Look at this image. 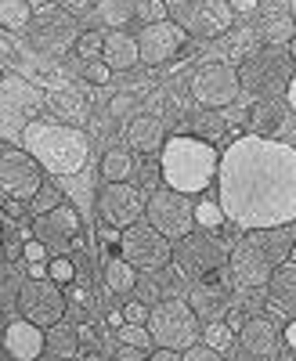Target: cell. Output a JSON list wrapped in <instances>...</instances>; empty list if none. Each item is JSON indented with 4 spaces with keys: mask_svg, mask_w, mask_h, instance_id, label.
Wrapping results in <instances>:
<instances>
[{
    "mask_svg": "<svg viewBox=\"0 0 296 361\" xmlns=\"http://www.w3.org/2000/svg\"><path fill=\"white\" fill-rule=\"evenodd\" d=\"M217 202L235 228L268 231L296 221V148L278 137L242 134L221 152Z\"/></svg>",
    "mask_w": 296,
    "mask_h": 361,
    "instance_id": "1",
    "label": "cell"
},
{
    "mask_svg": "<svg viewBox=\"0 0 296 361\" xmlns=\"http://www.w3.org/2000/svg\"><path fill=\"white\" fill-rule=\"evenodd\" d=\"M221 170V152L214 141H206L199 134H173L166 137L159 152V173L166 180V188L181 195H199L217 180Z\"/></svg>",
    "mask_w": 296,
    "mask_h": 361,
    "instance_id": "2",
    "label": "cell"
},
{
    "mask_svg": "<svg viewBox=\"0 0 296 361\" xmlns=\"http://www.w3.org/2000/svg\"><path fill=\"white\" fill-rule=\"evenodd\" d=\"M47 173L54 177H73L87 166L91 141L73 123H51V119H33L18 141Z\"/></svg>",
    "mask_w": 296,
    "mask_h": 361,
    "instance_id": "3",
    "label": "cell"
},
{
    "mask_svg": "<svg viewBox=\"0 0 296 361\" xmlns=\"http://www.w3.org/2000/svg\"><path fill=\"white\" fill-rule=\"evenodd\" d=\"M47 98L40 94V87H33L29 80H22L18 73H4L0 80V134H4V145H15V137L22 141L25 127L40 119V105Z\"/></svg>",
    "mask_w": 296,
    "mask_h": 361,
    "instance_id": "4",
    "label": "cell"
},
{
    "mask_svg": "<svg viewBox=\"0 0 296 361\" xmlns=\"http://www.w3.org/2000/svg\"><path fill=\"white\" fill-rule=\"evenodd\" d=\"M144 325H148V333H152L156 347L188 350L202 340V318L195 314L192 304H185V300H159Z\"/></svg>",
    "mask_w": 296,
    "mask_h": 361,
    "instance_id": "5",
    "label": "cell"
},
{
    "mask_svg": "<svg viewBox=\"0 0 296 361\" xmlns=\"http://www.w3.org/2000/svg\"><path fill=\"white\" fill-rule=\"evenodd\" d=\"M166 8H170V22L206 40L231 33V22H235L231 0H166Z\"/></svg>",
    "mask_w": 296,
    "mask_h": 361,
    "instance_id": "6",
    "label": "cell"
},
{
    "mask_svg": "<svg viewBox=\"0 0 296 361\" xmlns=\"http://www.w3.org/2000/svg\"><path fill=\"white\" fill-rule=\"evenodd\" d=\"M120 257H127L137 271L159 275V271L173 260V246L163 231H156L148 221L130 224L127 231H120Z\"/></svg>",
    "mask_w": 296,
    "mask_h": 361,
    "instance_id": "7",
    "label": "cell"
},
{
    "mask_svg": "<svg viewBox=\"0 0 296 361\" xmlns=\"http://www.w3.org/2000/svg\"><path fill=\"white\" fill-rule=\"evenodd\" d=\"M44 166L25 152L22 145H4L0 152V188H4V199H33L47 180L40 173Z\"/></svg>",
    "mask_w": 296,
    "mask_h": 361,
    "instance_id": "8",
    "label": "cell"
},
{
    "mask_svg": "<svg viewBox=\"0 0 296 361\" xmlns=\"http://www.w3.org/2000/svg\"><path fill=\"white\" fill-rule=\"evenodd\" d=\"M15 304L22 311V318H29L40 329H51L66 318V296H62V286L54 279H29L18 286V296Z\"/></svg>",
    "mask_w": 296,
    "mask_h": 361,
    "instance_id": "9",
    "label": "cell"
},
{
    "mask_svg": "<svg viewBox=\"0 0 296 361\" xmlns=\"http://www.w3.org/2000/svg\"><path fill=\"white\" fill-rule=\"evenodd\" d=\"M144 221L156 231H163L166 238H188V231L195 228V206L188 202V195L173 192V188H159L148 195L144 206Z\"/></svg>",
    "mask_w": 296,
    "mask_h": 361,
    "instance_id": "10",
    "label": "cell"
},
{
    "mask_svg": "<svg viewBox=\"0 0 296 361\" xmlns=\"http://www.w3.org/2000/svg\"><path fill=\"white\" fill-rule=\"evenodd\" d=\"M192 98L202 105V109H228L242 90V76L235 66L228 62H206L195 69L192 76Z\"/></svg>",
    "mask_w": 296,
    "mask_h": 361,
    "instance_id": "11",
    "label": "cell"
},
{
    "mask_svg": "<svg viewBox=\"0 0 296 361\" xmlns=\"http://www.w3.org/2000/svg\"><path fill=\"white\" fill-rule=\"evenodd\" d=\"M275 267H278V264L257 246L253 235H246L242 243H235L231 253H228V271H231L235 286H242V289H260V286H268L271 275H275Z\"/></svg>",
    "mask_w": 296,
    "mask_h": 361,
    "instance_id": "12",
    "label": "cell"
},
{
    "mask_svg": "<svg viewBox=\"0 0 296 361\" xmlns=\"http://www.w3.org/2000/svg\"><path fill=\"white\" fill-rule=\"evenodd\" d=\"M144 206H148V199L134 185H109V180H105L101 192H98V214H101V221L109 228H120V231H127L130 224H137L144 217Z\"/></svg>",
    "mask_w": 296,
    "mask_h": 361,
    "instance_id": "13",
    "label": "cell"
},
{
    "mask_svg": "<svg viewBox=\"0 0 296 361\" xmlns=\"http://www.w3.org/2000/svg\"><path fill=\"white\" fill-rule=\"evenodd\" d=\"M188 40V29H181L177 22H156V25H141L137 33V47H141V66L156 69V66H166L170 58H177V51L185 47Z\"/></svg>",
    "mask_w": 296,
    "mask_h": 361,
    "instance_id": "14",
    "label": "cell"
},
{
    "mask_svg": "<svg viewBox=\"0 0 296 361\" xmlns=\"http://www.w3.org/2000/svg\"><path fill=\"white\" fill-rule=\"evenodd\" d=\"M4 354L8 361H37L47 354V329L33 325L29 318H8L4 329Z\"/></svg>",
    "mask_w": 296,
    "mask_h": 361,
    "instance_id": "15",
    "label": "cell"
},
{
    "mask_svg": "<svg viewBox=\"0 0 296 361\" xmlns=\"http://www.w3.org/2000/svg\"><path fill=\"white\" fill-rule=\"evenodd\" d=\"M275 80H278L282 87H289V80H292V73L285 69V54L275 51V47L260 51V54H249V62H246V69H242V83H246L249 90H257V94H271Z\"/></svg>",
    "mask_w": 296,
    "mask_h": 361,
    "instance_id": "16",
    "label": "cell"
},
{
    "mask_svg": "<svg viewBox=\"0 0 296 361\" xmlns=\"http://www.w3.org/2000/svg\"><path fill=\"white\" fill-rule=\"evenodd\" d=\"M33 44L47 54H66L69 47L80 44V29L73 25L69 11H40V25H37V33H33Z\"/></svg>",
    "mask_w": 296,
    "mask_h": 361,
    "instance_id": "17",
    "label": "cell"
},
{
    "mask_svg": "<svg viewBox=\"0 0 296 361\" xmlns=\"http://www.w3.org/2000/svg\"><path fill=\"white\" fill-rule=\"evenodd\" d=\"M33 235L40 238L44 246H69L73 238L80 235V214L73 202H62L58 209H51V214H40L33 221Z\"/></svg>",
    "mask_w": 296,
    "mask_h": 361,
    "instance_id": "18",
    "label": "cell"
},
{
    "mask_svg": "<svg viewBox=\"0 0 296 361\" xmlns=\"http://www.w3.org/2000/svg\"><path fill=\"white\" fill-rule=\"evenodd\" d=\"M101 62L112 73H134L141 66L137 37H130L127 29H109V33H105V54H101Z\"/></svg>",
    "mask_w": 296,
    "mask_h": 361,
    "instance_id": "19",
    "label": "cell"
},
{
    "mask_svg": "<svg viewBox=\"0 0 296 361\" xmlns=\"http://www.w3.org/2000/svg\"><path fill=\"white\" fill-rule=\"evenodd\" d=\"M127 145L134 148L137 156H156L163 152L166 145V134H163V119L152 116V112H137L127 127Z\"/></svg>",
    "mask_w": 296,
    "mask_h": 361,
    "instance_id": "20",
    "label": "cell"
},
{
    "mask_svg": "<svg viewBox=\"0 0 296 361\" xmlns=\"http://www.w3.org/2000/svg\"><path fill=\"white\" fill-rule=\"evenodd\" d=\"M137 173H141V163L130 145H112L101 156V180H109V185H134Z\"/></svg>",
    "mask_w": 296,
    "mask_h": 361,
    "instance_id": "21",
    "label": "cell"
},
{
    "mask_svg": "<svg viewBox=\"0 0 296 361\" xmlns=\"http://www.w3.org/2000/svg\"><path fill=\"white\" fill-rule=\"evenodd\" d=\"M47 105L54 109V116H62L66 123H83V119L91 116V98H87L83 87H76V83L47 90Z\"/></svg>",
    "mask_w": 296,
    "mask_h": 361,
    "instance_id": "22",
    "label": "cell"
},
{
    "mask_svg": "<svg viewBox=\"0 0 296 361\" xmlns=\"http://www.w3.org/2000/svg\"><path fill=\"white\" fill-rule=\"evenodd\" d=\"M242 347L257 357H275L278 350V329L271 318H249L242 322Z\"/></svg>",
    "mask_w": 296,
    "mask_h": 361,
    "instance_id": "23",
    "label": "cell"
},
{
    "mask_svg": "<svg viewBox=\"0 0 296 361\" xmlns=\"http://www.w3.org/2000/svg\"><path fill=\"white\" fill-rule=\"evenodd\" d=\"M268 293H271V304L285 314L296 318V260H285L275 267V275L268 282Z\"/></svg>",
    "mask_w": 296,
    "mask_h": 361,
    "instance_id": "24",
    "label": "cell"
},
{
    "mask_svg": "<svg viewBox=\"0 0 296 361\" xmlns=\"http://www.w3.org/2000/svg\"><path fill=\"white\" fill-rule=\"evenodd\" d=\"M188 304L195 307V314H199L202 322H221V318L228 314V293H224L221 286L202 282V286H195V293H192Z\"/></svg>",
    "mask_w": 296,
    "mask_h": 361,
    "instance_id": "25",
    "label": "cell"
},
{
    "mask_svg": "<svg viewBox=\"0 0 296 361\" xmlns=\"http://www.w3.org/2000/svg\"><path fill=\"white\" fill-rule=\"evenodd\" d=\"M80 354V333H76V325L73 322H58V325H51L47 329V357H54V361H69V357H76Z\"/></svg>",
    "mask_w": 296,
    "mask_h": 361,
    "instance_id": "26",
    "label": "cell"
},
{
    "mask_svg": "<svg viewBox=\"0 0 296 361\" xmlns=\"http://www.w3.org/2000/svg\"><path fill=\"white\" fill-rule=\"evenodd\" d=\"M278 127H282V105L271 102V98H260L249 109V130L260 134V137H275Z\"/></svg>",
    "mask_w": 296,
    "mask_h": 361,
    "instance_id": "27",
    "label": "cell"
},
{
    "mask_svg": "<svg viewBox=\"0 0 296 361\" xmlns=\"http://www.w3.org/2000/svg\"><path fill=\"white\" fill-rule=\"evenodd\" d=\"M105 286H109L112 293H120V296L134 293V286H137V267H134L127 257H109V260H105Z\"/></svg>",
    "mask_w": 296,
    "mask_h": 361,
    "instance_id": "28",
    "label": "cell"
},
{
    "mask_svg": "<svg viewBox=\"0 0 296 361\" xmlns=\"http://www.w3.org/2000/svg\"><path fill=\"white\" fill-rule=\"evenodd\" d=\"M253 238H257V246L268 253L275 264H285L289 257H292V238L282 231V228H268V231H249Z\"/></svg>",
    "mask_w": 296,
    "mask_h": 361,
    "instance_id": "29",
    "label": "cell"
},
{
    "mask_svg": "<svg viewBox=\"0 0 296 361\" xmlns=\"http://www.w3.org/2000/svg\"><path fill=\"white\" fill-rule=\"evenodd\" d=\"M33 0H0V25H4V33L11 29H25L29 18H33Z\"/></svg>",
    "mask_w": 296,
    "mask_h": 361,
    "instance_id": "30",
    "label": "cell"
},
{
    "mask_svg": "<svg viewBox=\"0 0 296 361\" xmlns=\"http://www.w3.org/2000/svg\"><path fill=\"white\" fill-rule=\"evenodd\" d=\"M134 18V0H98V22L109 29H123Z\"/></svg>",
    "mask_w": 296,
    "mask_h": 361,
    "instance_id": "31",
    "label": "cell"
},
{
    "mask_svg": "<svg viewBox=\"0 0 296 361\" xmlns=\"http://www.w3.org/2000/svg\"><path fill=\"white\" fill-rule=\"evenodd\" d=\"M185 253H192V260H195V271H210V267H217V260H221V253H217V246L214 243H206V238H185Z\"/></svg>",
    "mask_w": 296,
    "mask_h": 361,
    "instance_id": "32",
    "label": "cell"
},
{
    "mask_svg": "<svg viewBox=\"0 0 296 361\" xmlns=\"http://www.w3.org/2000/svg\"><path fill=\"white\" fill-rule=\"evenodd\" d=\"M260 33H264V40H268V44H275V40H292V37H296V22H292L289 11H285V15H268V18H264V25H260Z\"/></svg>",
    "mask_w": 296,
    "mask_h": 361,
    "instance_id": "33",
    "label": "cell"
},
{
    "mask_svg": "<svg viewBox=\"0 0 296 361\" xmlns=\"http://www.w3.org/2000/svg\"><path fill=\"white\" fill-rule=\"evenodd\" d=\"M116 336H120V343H127V347H137V350H148V354L156 350V340H152V333H148V325L123 322V325H116Z\"/></svg>",
    "mask_w": 296,
    "mask_h": 361,
    "instance_id": "34",
    "label": "cell"
},
{
    "mask_svg": "<svg viewBox=\"0 0 296 361\" xmlns=\"http://www.w3.org/2000/svg\"><path fill=\"white\" fill-rule=\"evenodd\" d=\"M224 221H228V214H224V206H221V202H214V199H202V202H195V224H199V228H206V231H217Z\"/></svg>",
    "mask_w": 296,
    "mask_h": 361,
    "instance_id": "35",
    "label": "cell"
},
{
    "mask_svg": "<svg viewBox=\"0 0 296 361\" xmlns=\"http://www.w3.org/2000/svg\"><path fill=\"white\" fill-rule=\"evenodd\" d=\"M202 343H210L214 350H228L235 343V325H224V322H206L202 325Z\"/></svg>",
    "mask_w": 296,
    "mask_h": 361,
    "instance_id": "36",
    "label": "cell"
},
{
    "mask_svg": "<svg viewBox=\"0 0 296 361\" xmlns=\"http://www.w3.org/2000/svg\"><path fill=\"white\" fill-rule=\"evenodd\" d=\"M134 18H141V25H156L170 18L166 0H134Z\"/></svg>",
    "mask_w": 296,
    "mask_h": 361,
    "instance_id": "37",
    "label": "cell"
},
{
    "mask_svg": "<svg viewBox=\"0 0 296 361\" xmlns=\"http://www.w3.org/2000/svg\"><path fill=\"white\" fill-rule=\"evenodd\" d=\"M76 54L83 58V62H98V54H105V33H98V29H87V33H80Z\"/></svg>",
    "mask_w": 296,
    "mask_h": 361,
    "instance_id": "38",
    "label": "cell"
},
{
    "mask_svg": "<svg viewBox=\"0 0 296 361\" xmlns=\"http://www.w3.org/2000/svg\"><path fill=\"white\" fill-rule=\"evenodd\" d=\"M62 202H66V199H62V192H58L54 185H44L33 199H29V209H33V214L40 217V214H51V209H58Z\"/></svg>",
    "mask_w": 296,
    "mask_h": 361,
    "instance_id": "39",
    "label": "cell"
},
{
    "mask_svg": "<svg viewBox=\"0 0 296 361\" xmlns=\"http://www.w3.org/2000/svg\"><path fill=\"white\" fill-rule=\"evenodd\" d=\"M47 279H54L58 286L73 282V279H76V264H73L69 257H54V260H51V267H47Z\"/></svg>",
    "mask_w": 296,
    "mask_h": 361,
    "instance_id": "40",
    "label": "cell"
},
{
    "mask_svg": "<svg viewBox=\"0 0 296 361\" xmlns=\"http://www.w3.org/2000/svg\"><path fill=\"white\" fill-rule=\"evenodd\" d=\"M181 361H224V354L221 350H214L210 343H195V347H188V350H181Z\"/></svg>",
    "mask_w": 296,
    "mask_h": 361,
    "instance_id": "41",
    "label": "cell"
},
{
    "mask_svg": "<svg viewBox=\"0 0 296 361\" xmlns=\"http://www.w3.org/2000/svg\"><path fill=\"white\" fill-rule=\"evenodd\" d=\"M87 80H91V83H98V87H105L109 80H112V69L105 66V62H87Z\"/></svg>",
    "mask_w": 296,
    "mask_h": 361,
    "instance_id": "42",
    "label": "cell"
},
{
    "mask_svg": "<svg viewBox=\"0 0 296 361\" xmlns=\"http://www.w3.org/2000/svg\"><path fill=\"white\" fill-rule=\"evenodd\" d=\"M148 314H152V307L137 304V300L123 307V322H130V325H144V322H148Z\"/></svg>",
    "mask_w": 296,
    "mask_h": 361,
    "instance_id": "43",
    "label": "cell"
},
{
    "mask_svg": "<svg viewBox=\"0 0 296 361\" xmlns=\"http://www.w3.org/2000/svg\"><path fill=\"white\" fill-rule=\"evenodd\" d=\"M62 11H69V15H83V11H91V8H98V0H54Z\"/></svg>",
    "mask_w": 296,
    "mask_h": 361,
    "instance_id": "44",
    "label": "cell"
},
{
    "mask_svg": "<svg viewBox=\"0 0 296 361\" xmlns=\"http://www.w3.org/2000/svg\"><path fill=\"white\" fill-rule=\"evenodd\" d=\"M109 109H112V116H123V112H130V109H134V98L123 90V94H116V98H112V105H109Z\"/></svg>",
    "mask_w": 296,
    "mask_h": 361,
    "instance_id": "45",
    "label": "cell"
},
{
    "mask_svg": "<svg viewBox=\"0 0 296 361\" xmlns=\"http://www.w3.org/2000/svg\"><path fill=\"white\" fill-rule=\"evenodd\" d=\"M116 361H148V350H137V347H120V354H116Z\"/></svg>",
    "mask_w": 296,
    "mask_h": 361,
    "instance_id": "46",
    "label": "cell"
},
{
    "mask_svg": "<svg viewBox=\"0 0 296 361\" xmlns=\"http://www.w3.org/2000/svg\"><path fill=\"white\" fill-rule=\"evenodd\" d=\"M148 361H181V350H170V347H156L148 354Z\"/></svg>",
    "mask_w": 296,
    "mask_h": 361,
    "instance_id": "47",
    "label": "cell"
},
{
    "mask_svg": "<svg viewBox=\"0 0 296 361\" xmlns=\"http://www.w3.org/2000/svg\"><path fill=\"white\" fill-rule=\"evenodd\" d=\"M285 102H289V109L296 112V73H292V80H289V87H285Z\"/></svg>",
    "mask_w": 296,
    "mask_h": 361,
    "instance_id": "48",
    "label": "cell"
},
{
    "mask_svg": "<svg viewBox=\"0 0 296 361\" xmlns=\"http://www.w3.org/2000/svg\"><path fill=\"white\" fill-rule=\"evenodd\" d=\"M231 8L246 15V11H253V8H257V0H231Z\"/></svg>",
    "mask_w": 296,
    "mask_h": 361,
    "instance_id": "49",
    "label": "cell"
},
{
    "mask_svg": "<svg viewBox=\"0 0 296 361\" xmlns=\"http://www.w3.org/2000/svg\"><path fill=\"white\" fill-rule=\"evenodd\" d=\"M22 199H8V217H22Z\"/></svg>",
    "mask_w": 296,
    "mask_h": 361,
    "instance_id": "50",
    "label": "cell"
},
{
    "mask_svg": "<svg viewBox=\"0 0 296 361\" xmlns=\"http://www.w3.org/2000/svg\"><path fill=\"white\" fill-rule=\"evenodd\" d=\"M285 343H289V347L296 350V318H292V322L285 325Z\"/></svg>",
    "mask_w": 296,
    "mask_h": 361,
    "instance_id": "51",
    "label": "cell"
},
{
    "mask_svg": "<svg viewBox=\"0 0 296 361\" xmlns=\"http://www.w3.org/2000/svg\"><path fill=\"white\" fill-rule=\"evenodd\" d=\"M289 58H292V62H296V37L289 40Z\"/></svg>",
    "mask_w": 296,
    "mask_h": 361,
    "instance_id": "52",
    "label": "cell"
},
{
    "mask_svg": "<svg viewBox=\"0 0 296 361\" xmlns=\"http://www.w3.org/2000/svg\"><path fill=\"white\" fill-rule=\"evenodd\" d=\"M289 15H292V22H296V0H289Z\"/></svg>",
    "mask_w": 296,
    "mask_h": 361,
    "instance_id": "53",
    "label": "cell"
},
{
    "mask_svg": "<svg viewBox=\"0 0 296 361\" xmlns=\"http://www.w3.org/2000/svg\"><path fill=\"white\" fill-rule=\"evenodd\" d=\"M253 361H275V357H253Z\"/></svg>",
    "mask_w": 296,
    "mask_h": 361,
    "instance_id": "54",
    "label": "cell"
},
{
    "mask_svg": "<svg viewBox=\"0 0 296 361\" xmlns=\"http://www.w3.org/2000/svg\"><path fill=\"white\" fill-rule=\"evenodd\" d=\"M69 361H80V357H69Z\"/></svg>",
    "mask_w": 296,
    "mask_h": 361,
    "instance_id": "55",
    "label": "cell"
},
{
    "mask_svg": "<svg viewBox=\"0 0 296 361\" xmlns=\"http://www.w3.org/2000/svg\"><path fill=\"white\" fill-rule=\"evenodd\" d=\"M37 361H40V357H37Z\"/></svg>",
    "mask_w": 296,
    "mask_h": 361,
    "instance_id": "56",
    "label": "cell"
}]
</instances>
